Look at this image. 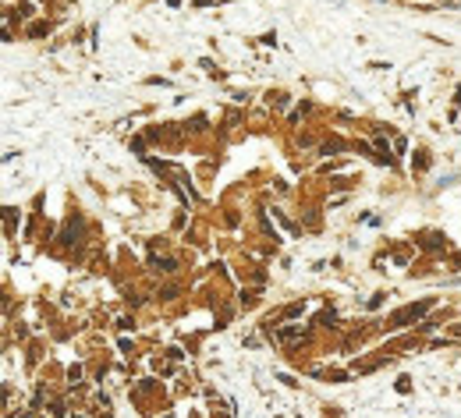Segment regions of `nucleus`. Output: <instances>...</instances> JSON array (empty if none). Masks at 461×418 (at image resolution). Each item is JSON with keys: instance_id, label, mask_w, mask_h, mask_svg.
Segmentation results:
<instances>
[{"instance_id": "obj_1", "label": "nucleus", "mask_w": 461, "mask_h": 418, "mask_svg": "<svg viewBox=\"0 0 461 418\" xmlns=\"http://www.w3.org/2000/svg\"><path fill=\"white\" fill-rule=\"evenodd\" d=\"M429 305H433V302H422V305H408L405 312H397V316H394V323H397V326H408V319H419V316H422V312H426Z\"/></svg>"}, {"instance_id": "obj_2", "label": "nucleus", "mask_w": 461, "mask_h": 418, "mask_svg": "<svg viewBox=\"0 0 461 418\" xmlns=\"http://www.w3.org/2000/svg\"><path fill=\"white\" fill-rule=\"evenodd\" d=\"M153 270H160V273H174V270H177V262H174V259H167V255H163V259L156 255V259H153Z\"/></svg>"}, {"instance_id": "obj_3", "label": "nucleus", "mask_w": 461, "mask_h": 418, "mask_svg": "<svg viewBox=\"0 0 461 418\" xmlns=\"http://www.w3.org/2000/svg\"><path fill=\"white\" fill-rule=\"evenodd\" d=\"M337 149H340V142L334 139V142H323V153H337Z\"/></svg>"}]
</instances>
